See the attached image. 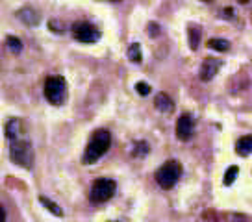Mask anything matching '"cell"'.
<instances>
[{"instance_id":"1","label":"cell","mask_w":252,"mask_h":222,"mask_svg":"<svg viewBox=\"0 0 252 222\" xmlns=\"http://www.w3.org/2000/svg\"><path fill=\"white\" fill-rule=\"evenodd\" d=\"M110 146H111L110 132H108V130H96V132L91 135V141H89L86 152H84L82 163H84V165H93V163H96L106 152L110 150Z\"/></svg>"},{"instance_id":"2","label":"cell","mask_w":252,"mask_h":222,"mask_svg":"<svg viewBox=\"0 0 252 222\" xmlns=\"http://www.w3.org/2000/svg\"><path fill=\"white\" fill-rule=\"evenodd\" d=\"M9 154H11V161L17 163L19 166H24V168H32L33 166L35 158H33V146H32L30 141H26V139L11 141Z\"/></svg>"},{"instance_id":"3","label":"cell","mask_w":252,"mask_h":222,"mask_svg":"<svg viewBox=\"0 0 252 222\" xmlns=\"http://www.w3.org/2000/svg\"><path fill=\"white\" fill-rule=\"evenodd\" d=\"M182 176V165L178 163V161H167V163H163V165L159 166L156 170V182L158 185L161 187V189H173L174 183L180 180Z\"/></svg>"},{"instance_id":"4","label":"cell","mask_w":252,"mask_h":222,"mask_svg":"<svg viewBox=\"0 0 252 222\" xmlns=\"http://www.w3.org/2000/svg\"><path fill=\"white\" fill-rule=\"evenodd\" d=\"M45 96L50 104L60 106L65 102V96H67V83L63 76H48L45 80Z\"/></svg>"},{"instance_id":"5","label":"cell","mask_w":252,"mask_h":222,"mask_svg":"<svg viewBox=\"0 0 252 222\" xmlns=\"http://www.w3.org/2000/svg\"><path fill=\"white\" fill-rule=\"evenodd\" d=\"M117 191V183L110 180V178H98L93 182V187H91V200L94 204H102V202H108V200L115 194Z\"/></svg>"},{"instance_id":"6","label":"cell","mask_w":252,"mask_h":222,"mask_svg":"<svg viewBox=\"0 0 252 222\" xmlns=\"http://www.w3.org/2000/svg\"><path fill=\"white\" fill-rule=\"evenodd\" d=\"M72 35L80 43H96L100 39V30L91 23L80 21V23H74V26H72Z\"/></svg>"},{"instance_id":"7","label":"cell","mask_w":252,"mask_h":222,"mask_svg":"<svg viewBox=\"0 0 252 222\" xmlns=\"http://www.w3.org/2000/svg\"><path fill=\"white\" fill-rule=\"evenodd\" d=\"M193 126H195V122L191 119V115L184 113L180 119L176 120V137L180 141H189V137L193 135Z\"/></svg>"},{"instance_id":"8","label":"cell","mask_w":252,"mask_h":222,"mask_svg":"<svg viewBox=\"0 0 252 222\" xmlns=\"http://www.w3.org/2000/svg\"><path fill=\"white\" fill-rule=\"evenodd\" d=\"M219 67H220L219 59H215V57H206L204 61H202V67H200V78L204 80V82H210V80L217 74Z\"/></svg>"},{"instance_id":"9","label":"cell","mask_w":252,"mask_h":222,"mask_svg":"<svg viewBox=\"0 0 252 222\" xmlns=\"http://www.w3.org/2000/svg\"><path fill=\"white\" fill-rule=\"evenodd\" d=\"M154 106H156V110L165 111V113L173 111V108H174V104H173V100H171V96L165 95V93H159V95L154 98Z\"/></svg>"},{"instance_id":"10","label":"cell","mask_w":252,"mask_h":222,"mask_svg":"<svg viewBox=\"0 0 252 222\" xmlns=\"http://www.w3.org/2000/svg\"><path fill=\"white\" fill-rule=\"evenodd\" d=\"M236 150L239 156H249V154H252V135H243L241 139H237Z\"/></svg>"},{"instance_id":"11","label":"cell","mask_w":252,"mask_h":222,"mask_svg":"<svg viewBox=\"0 0 252 222\" xmlns=\"http://www.w3.org/2000/svg\"><path fill=\"white\" fill-rule=\"evenodd\" d=\"M188 33H189V47L193 48V50H197L198 43H200V33H202L200 26L198 24H191L188 28Z\"/></svg>"},{"instance_id":"12","label":"cell","mask_w":252,"mask_h":222,"mask_svg":"<svg viewBox=\"0 0 252 222\" xmlns=\"http://www.w3.org/2000/svg\"><path fill=\"white\" fill-rule=\"evenodd\" d=\"M21 132V120L19 119H11L8 120V124H6V137L11 139V141H17V135Z\"/></svg>"},{"instance_id":"13","label":"cell","mask_w":252,"mask_h":222,"mask_svg":"<svg viewBox=\"0 0 252 222\" xmlns=\"http://www.w3.org/2000/svg\"><path fill=\"white\" fill-rule=\"evenodd\" d=\"M19 19H23L24 24H32V26H35L39 23V15L32 8H24L23 11H19Z\"/></svg>"},{"instance_id":"14","label":"cell","mask_w":252,"mask_h":222,"mask_svg":"<svg viewBox=\"0 0 252 222\" xmlns=\"http://www.w3.org/2000/svg\"><path fill=\"white\" fill-rule=\"evenodd\" d=\"M39 202H41V206H45L48 211H50V213H54L56 217H63V209L58 206V204H54L50 198H47V196H41Z\"/></svg>"},{"instance_id":"15","label":"cell","mask_w":252,"mask_h":222,"mask_svg":"<svg viewBox=\"0 0 252 222\" xmlns=\"http://www.w3.org/2000/svg\"><path fill=\"white\" fill-rule=\"evenodd\" d=\"M208 47L213 48V50H219V52H226V50H230V43L226 39L219 37V39H210V41H208Z\"/></svg>"},{"instance_id":"16","label":"cell","mask_w":252,"mask_h":222,"mask_svg":"<svg viewBox=\"0 0 252 222\" xmlns=\"http://www.w3.org/2000/svg\"><path fill=\"white\" fill-rule=\"evenodd\" d=\"M128 59L134 61V63H139V61H141V47H139V43L130 45V48H128Z\"/></svg>"},{"instance_id":"17","label":"cell","mask_w":252,"mask_h":222,"mask_svg":"<svg viewBox=\"0 0 252 222\" xmlns=\"http://www.w3.org/2000/svg\"><path fill=\"white\" fill-rule=\"evenodd\" d=\"M6 47L13 52V54H21V50H23V43L19 37H13V35H9L8 39H6Z\"/></svg>"},{"instance_id":"18","label":"cell","mask_w":252,"mask_h":222,"mask_svg":"<svg viewBox=\"0 0 252 222\" xmlns=\"http://www.w3.org/2000/svg\"><path fill=\"white\" fill-rule=\"evenodd\" d=\"M237 174H239V168H237L236 165H232L228 170H226V174H224V180H222V183H224V185H232V183L236 182Z\"/></svg>"},{"instance_id":"19","label":"cell","mask_w":252,"mask_h":222,"mask_svg":"<svg viewBox=\"0 0 252 222\" xmlns=\"http://www.w3.org/2000/svg\"><path fill=\"white\" fill-rule=\"evenodd\" d=\"M197 222H220V221H219V215L215 213V211H204V213L198 217Z\"/></svg>"},{"instance_id":"20","label":"cell","mask_w":252,"mask_h":222,"mask_svg":"<svg viewBox=\"0 0 252 222\" xmlns=\"http://www.w3.org/2000/svg\"><path fill=\"white\" fill-rule=\"evenodd\" d=\"M135 89H137V93H139L141 96H147L150 93V85H147L145 82H139V83L135 85Z\"/></svg>"}]
</instances>
